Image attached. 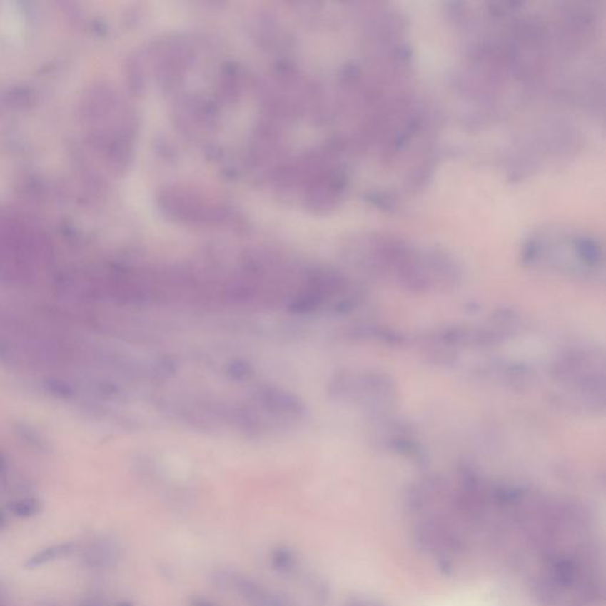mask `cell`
Masks as SVG:
<instances>
[{
  "label": "cell",
  "instance_id": "cell-8",
  "mask_svg": "<svg viewBox=\"0 0 606 606\" xmlns=\"http://www.w3.org/2000/svg\"><path fill=\"white\" fill-rule=\"evenodd\" d=\"M118 557V547L109 539L94 541L87 550L88 564L93 566H109Z\"/></svg>",
  "mask_w": 606,
  "mask_h": 606
},
{
  "label": "cell",
  "instance_id": "cell-13",
  "mask_svg": "<svg viewBox=\"0 0 606 606\" xmlns=\"http://www.w3.org/2000/svg\"><path fill=\"white\" fill-rule=\"evenodd\" d=\"M120 606H132V605H131V604H128V603H125V604H121V605H120Z\"/></svg>",
  "mask_w": 606,
  "mask_h": 606
},
{
  "label": "cell",
  "instance_id": "cell-10",
  "mask_svg": "<svg viewBox=\"0 0 606 606\" xmlns=\"http://www.w3.org/2000/svg\"><path fill=\"white\" fill-rule=\"evenodd\" d=\"M271 562L278 571L289 572L294 568L296 561L295 555L289 548L278 547L271 555Z\"/></svg>",
  "mask_w": 606,
  "mask_h": 606
},
{
  "label": "cell",
  "instance_id": "cell-6",
  "mask_svg": "<svg viewBox=\"0 0 606 606\" xmlns=\"http://www.w3.org/2000/svg\"><path fill=\"white\" fill-rule=\"evenodd\" d=\"M374 442L392 454L422 465L426 460L425 448L413 426L395 415L373 420Z\"/></svg>",
  "mask_w": 606,
  "mask_h": 606
},
{
  "label": "cell",
  "instance_id": "cell-5",
  "mask_svg": "<svg viewBox=\"0 0 606 606\" xmlns=\"http://www.w3.org/2000/svg\"><path fill=\"white\" fill-rule=\"evenodd\" d=\"M330 393L339 402L373 420L395 415L399 388L395 378L380 368H345L333 377Z\"/></svg>",
  "mask_w": 606,
  "mask_h": 606
},
{
  "label": "cell",
  "instance_id": "cell-2",
  "mask_svg": "<svg viewBox=\"0 0 606 606\" xmlns=\"http://www.w3.org/2000/svg\"><path fill=\"white\" fill-rule=\"evenodd\" d=\"M548 398L565 413L600 416L606 409V359L603 347L573 341L560 347L548 365Z\"/></svg>",
  "mask_w": 606,
  "mask_h": 606
},
{
  "label": "cell",
  "instance_id": "cell-12",
  "mask_svg": "<svg viewBox=\"0 0 606 606\" xmlns=\"http://www.w3.org/2000/svg\"><path fill=\"white\" fill-rule=\"evenodd\" d=\"M192 606H215V605H212L211 603H208V602H206V600H194L193 603H192Z\"/></svg>",
  "mask_w": 606,
  "mask_h": 606
},
{
  "label": "cell",
  "instance_id": "cell-3",
  "mask_svg": "<svg viewBox=\"0 0 606 606\" xmlns=\"http://www.w3.org/2000/svg\"><path fill=\"white\" fill-rule=\"evenodd\" d=\"M519 256L523 267L575 282L600 283L605 278L604 243L585 230H537L523 241Z\"/></svg>",
  "mask_w": 606,
  "mask_h": 606
},
{
  "label": "cell",
  "instance_id": "cell-7",
  "mask_svg": "<svg viewBox=\"0 0 606 606\" xmlns=\"http://www.w3.org/2000/svg\"><path fill=\"white\" fill-rule=\"evenodd\" d=\"M236 589L238 590L244 600L253 606H284L278 598L263 589L262 586L256 585L248 580H238Z\"/></svg>",
  "mask_w": 606,
  "mask_h": 606
},
{
  "label": "cell",
  "instance_id": "cell-4",
  "mask_svg": "<svg viewBox=\"0 0 606 606\" xmlns=\"http://www.w3.org/2000/svg\"><path fill=\"white\" fill-rule=\"evenodd\" d=\"M522 326V320L515 310L496 309L483 320L430 329L420 336V343L431 361L453 365L463 352L489 350L503 345L515 338Z\"/></svg>",
  "mask_w": 606,
  "mask_h": 606
},
{
  "label": "cell",
  "instance_id": "cell-11",
  "mask_svg": "<svg viewBox=\"0 0 606 606\" xmlns=\"http://www.w3.org/2000/svg\"><path fill=\"white\" fill-rule=\"evenodd\" d=\"M39 512V507L35 503L31 501H25V503H19L17 506L14 507V513L21 516H31L35 515Z\"/></svg>",
  "mask_w": 606,
  "mask_h": 606
},
{
  "label": "cell",
  "instance_id": "cell-1",
  "mask_svg": "<svg viewBox=\"0 0 606 606\" xmlns=\"http://www.w3.org/2000/svg\"><path fill=\"white\" fill-rule=\"evenodd\" d=\"M358 264L370 278L415 295L448 294L463 282V268L453 253L388 233L364 243Z\"/></svg>",
  "mask_w": 606,
  "mask_h": 606
},
{
  "label": "cell",
  "instance_id": "cell-9",
  "mask_svg": "<svg viewBox=\"0 0 606 606\" xmlns=\"http://www.w3.org/2000/svg\"><path fill=\"white\" fill-rule=\"evenodd\" d=\"M74 551L73 544L55 545L52 547L46 548L39 552L35 557L28 561L26 566L30 568L41 567L43 565L50 564L52 561L59 560L69 555Z\"/></svg>",
  "mask_w": 606,
  "mask_h": 606
}]
</instances>
